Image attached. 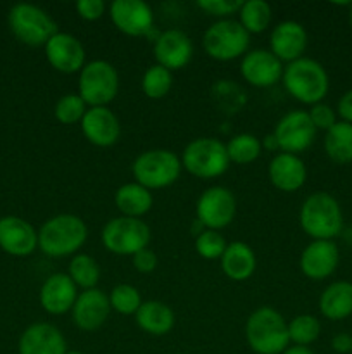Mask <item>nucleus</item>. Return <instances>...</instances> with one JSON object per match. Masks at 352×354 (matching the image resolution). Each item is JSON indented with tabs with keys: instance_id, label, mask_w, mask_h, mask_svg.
I'll return each instance as SVG.
<instances>
[{
	"instance_id": "obj_1",
	"label": "nucleus",
	"mask_w": 352,
	"mask_h": 354,
	"mask_svg": "<svg viewBox=\"0 0 352 354\" xmlns=\"http://www.w3.org/2000/svg\"><path fill=\"white\" fill-rule=\"evenodd\" d=\"M88 237L85 221L76 214H57L38 230V248L50 258L76 254Z\"/></svg>"
},
{
	"instance_id": "obj_2",
	"label": "nucleus",
	"mask_w": 352,
	"mask_h": 354,
	"mask_svg": "<svg viewBox=\"0 0 352 354\" xmlns=\"http://www.w3.org/2000/svg\"><path fill=\"white\" fill-rule=\"evenodd\" d=\"M299 223L304 234L309 235L313 241H333L344 227V214L333 196L328 192H316L304 201Z\"/></svg>"
},
{
	"instance_id": "obj_3",
	"label": "nucleus",
	"mask_w": 352,
	"mask_h": 354,
	"mask_svg": "<svg viewBox=\"0 0 352 354\" xmlns=\"http://www.w3.org/2000/svg\"><path fill=\"white\" fill-rule=\"evenodd\" d=\"M283 85L299 102L316 106L330 90V78L323 66L309 57H300L283 69Z\"/></svg>"
},
{
	"instance_id": "obj_4",
	"label": "nucleus",
	"mask_w": 352,
	"mask_h": 354,
	"mask_svg": "<svg viewBox=\"0 0 352 354\" xmlns=\"http://www.w3.org/2000/svg\"><path fill=\"white\" fill-rule=\"evenodd\" d=\"M245 339L255 354H283L290 344L289 324L273 308H257L247 318Z\"/></svg>"
},
{
	"instance_id": "obj_5",
	"label": "nucleus",
	"mask_w": 352,
	"mask_h": 354,
	"mask_svg": "<svg viewBox=\"0 0 352 354\" xmlns=\"http://www.w3.org/2000/svg\"><path fill=\"white\" fill-rule=\"evenodd\" d=\"M182 169V159L168 149H152L141 152L131 166L135 182L150 192L171 187L179 178Z\"/></svg>"
},
{
	"instance_id": "obj_6",
	"label": "nucleus",
	"mask_w": 352,
	"mask_h": 354,
	"mask_svg": "<svg viewBox=\"0 0 352 354\" xmlns=\"http://www.w3.org/2000/svg\"><path fill=\"white\" fill-rule=\"evenodd\" d=\"M182 166L195 178H217L230 168L226 144L211 137L195 138L183 151Z\"/></svg>"
},
{
	"instance_id": "obj_7",
	"label": "nucleus",
	"mask_w": 352,
	"mask_h": 354,
	"mask_svg": "<svg viewBox=\"0 0 352 354\" xmlns=\"http://www.w3.org/2000/svg\"><path fill=\"white\" fill-rule=\"evenodd\" d=\"M119 92V75L110 62L97 59L79 71L78 95L90 107H107Z\"/></svg>"
},
{
	"instance_id": "obj_8",
	"label": "nucleus",
	"mask_w": 352,
	"mask_h": 354,
	"mask_svg": "<svg viewBox=\"0 0 352 354\" xmlns=\"http://www.w3.org/2000/svg\"><path fill=\"white\" fill-rule=\"evenodd\" d=\"M9 28L17 40L30 47H45L59 33L55 21L33 3H16L9 10Z\"/></svg>"
},
{
	"instance_id": "obj_9",
	"label": "nucleus",
	"mask_w": 352,
	"mask_h": 354,
	"mask_svg": "<svg viewBox=\"0 0 352 354\" xmlns=\"http://www.w3.org/2000/svg\"><path fill=\"white\" fill-rule=\"evenodd\" d=\"M104 248L117 256H135L148 248L150 228L141 218L117 216L107 221L102 228Z\"/></svg>"
},
{
	"instance_id": "obj_10",
	"label": "nucleus",
	"mask_w": 352,
	"mask_h": 354,
	"mask_svg": "<svg viewBox=\"0 0 352 354\" xmlns=\"http://www.w3.org/2000/svg\"><path fill=\"white\" fill-rule=\"evenodd\" d=\"M251 44V35L238 21L219 19L211 24L202 37L206 54L214 61H233L242 57Z\"/></svg>"
},
{
	"instance_id": "obj_11",
	"label": "nucleus",
	"mask_w": 352,
	"mask_h": 354,
	"mask_svg": "<svg viewBox=\"0 0 352 354\" xmlns=\"http://www.w3.org/2000/svg\"><path fill=\"white\" fill-rule=\"evenodd\" d=\"M195 213L197 221L206 230L219 232L221 228H226L237 213V201L233 192L219 185L204 190L197 199Z\"/></svg>"
},
{
	"instance_id": "obj_12",
	"label": "nucleus",
	"mask_w": 352,
	"mask_h": 354,
	"mask_svg": "<svg viewBox=\"0 0 352 354\" xmlns=\"http://www.w3.org/2000/svg\"><path fill=\"white\" fill-rule=\"evenodd\" d=\"M316 131L307 111H292L278 121L273 135L278 142L280 152L299 156L311 147L316 138Z\"/></svg>"
},
{
	"instance_id": "obj_13",
	"label": "nucleus",
	"mask_w": 352,
	"mask_h": 354,
	"mask_svg": "<svg viewBox=\"0 0 352 354\" xmlns=\"http://www.w3.org/2000/svg\"><path fill=\"white\" fill-rule=\"evenodd\" d=\"M109 16L114 26L128 37H145L154 26V10L144 0H114Z\"/></svg>"
},
{
	"instance_id": "obj_14",
	"label": "nucleus",
	"mask_w": 352,
	"mask_h": 354,
	"mask_svg": "<svg viewBox=\"0 0 352 354\" xmlns=\"http://www.w3.org/2000/svg\"><path fill=\"white\" fill-rule=\"evenodd\" d=\"M283 62L266 48L251 50L242 57L240 75L248 85L268 88L283 78Z\"/></svg>"
},
{
	"instance_id": "obj_15",
	"label": "nucleus",
	"mask_w": 352,
	"mask_h": 354,
	"mask_svg": "<svg viewBox=\"0 0 352 354\" xmlns=\"http://www.w3.org/2000/svg\"><path fill=\"white\" fill-rule=\"evenodd\" d=\"M45 57L48 64L59 73L72 75L85 68V47L71 33H55L45 45Z\"/></svg>"
},
{
	"instance_id": "obj_16",
	"label": "nucleus",
	"mask_w": 352,
	"mask_h": 354,
	"mask_svg": "<svg viewBox=\"0 0 352 354\" xmlns=\"http://www.w3.org/2000/svg\"><path fill=\"white\" fill-rule=\"evenodd\" d=\"M193 54V45L188 35L182 30H166L157 37L154 44L155 64L178 71L190 62Z\"/></svg>"
},
{
	"instance_id": "obj_17",
	"label": "nucleus",
	"mask_w": 352,
	"mask_h": 354,
	"mask_svg": "<svg viewBox=\"0 0 352 354\" xmlns=\"http://www.w3.org/2000/svg\"><path fill=\"white\" fill-rule=\"evenodd\" d=\"M38 248V232L19 216L0 218V249L10 256L24 258Z\"/></svg>"
},
{
	"instance_id": "obj_18",
	"label": "nucleus",
	"mask_w": 352,
	"mask_h": 354,
	"mask_svg": "<svg viewBox=\"0 0 352 354\" xmlns=\"http://www.w3.org/2000/svg\"><path fill=\"white\" fill-rule=\"evenodd\" d=\"M72 322L83 332H95L107 322L110 313L109 296L99 289H88L78 294L72 306Z\"/></svg>"
},
{
	"instance_id": "obj_19",
	"label": "nucleus",
	"mask_w": 352,
	"mask_h": 354,
	"mask_svg": "<svg viewBox=\"0 0 352 354\" xmlns=\"http://www.w3.org/2000/svg\"><path fill=\"white\" fill-rule=\"evenodd\" d=\"M81 131L90 144L113 147L121 137V123L109 107H88L81 120Z\"/></svg>"
},
{
	"instance_id": "obj_20",
	"label": "nucleus",
	"mask_w": 352,
	"mask_h": 354,
	"mask_svg": "<svg viewBox=\"0 0 352 354\" xmlns=\"http://www.w3.org/2000/svg\"><path fill=\"white\" fill-rule=\"evenodd\" d=\"M340 252L333 241H313L300 254V270L311 280H324L337 270Z\"/></svg>"
},
{
	"instance_id": "obj_21",
	"label": "nucleus",
	"mask_w": 352,
	"mask_h": 354,
	"mask_svg": "<svg viewBox=\"0 0 352 354\" xmlns=\"http://www.w3.org/2000/svg\"><path fill=\"white\" fill-rule=\"evenodd\" d=\"M271 52L282 62H293L302 57L307 47L306 28L297 21H282L276 24L269 37Z\"/></svg>"
},
{
	"instance_id": "obj_22",
	"label": "nucleus",
	"mask_w": 352,
	"mask_h": 354,
	"mask_svg": "<svg viewBox=\"0 0 352 354\" xmlns=\"http://www.w3.org/2000/svg\"><path fill=\"white\" fill-rule=\"evenodd\" d=\"M19 354H68V344L57 327L50 324H33L21 334Z\"/></svg>"
},
{
	"instance_id": "obj_23",
	"label": "nucleus",
	"mask_w": 352,
	"mask_h": 354,
	"mask_svg": "<svg viewBox=\"0 0 352 354\" xmlns=\"http://www.w3.org/2000/svg\"><path fill=\"white\" fill-rule=\"evenodd\" d=\"M78 299V287L68 273H54L40 289V304L48 315H64Z\"/></svg>"
},
{
	"instance_id": "obj_24",
	"label": "nucleus",
	"mask_w": 352,
	"mask_h": 354,
	"mask_svg": "<svg viewBox=\"0 0 352 354\" xmlns=\"http://www.w3.org/2000/svg\"><path fill=\"white\" fill-rule=\"evenodd\" d=\"M268 178L271 185L282 192H297L306 183V165L299 156L278 152L268 166Z\"/></svg>"
},
{
	"instance_id": "obj_25",
	"label": "nucleus",
	"mask_w": 352,
	"mask_h": 354,
	"mask_svg": "<svg viewBox=\"0 0 352 354\" xmlns=\"http://www.w3.org/2000/svg\"><path fill=\"white\" fill-rule=\"evenodd\" d=\"M257 266L254 251L245 242H231L221 256V270L233 282H245L251 279Z\"/></svg>"
},
{
	"instance_id": "obj_26",
	"label": "nucleus",
	"mask_w": 352,
	"mask_h": 354,
	"mask_svg": "<svg viewBox=\"0 0 352 354\" xmlns=\"http://www.w3.org/2000/svg\"><path fill=\"white\" fill-rule=\"evenodd\" d=\"M138 327L150 335H166L175 327V313L162 301H145L135 313Z\"/></svg>"
},
{
	"instance_id": "obj_27",
	"label": "nucleus",
	"mask_w": 352,
	"mask_h": 354,
	"mask_svg": "<svg viewBox=\"0 0 352 354\" xmlns=\"http://www.w3.org/2000/svg\"><path fill=\"white\" fill-rule=\"evenodd\" d=\"M320 311L331 322L345 320L352 315V283L340 280L323 290L320 297Z\"/></svg>"
},
{
	"instance_id": "obj_28",
	"label": "nucleus",
	"mask_w": 352,
	"mask_h": 354,
	"mask_svg": "<svg viewBox=\"0 0 352 354\" xmlns=\"http://www.w3.org/2000/svg\"><path fill=\"white\" fill-rule=\"evenodd\" d=\"M114 204L121 216L128 218H141L152 209L154 197L148 189L137 182L124 183L114 194Z\"/></svg>"
},
{
	"instance_id": "obj_29",
	"label": "nucleus",
	"mask_w": 352,
	"mask_h": 354,
	"mask_svg": "<svg viewBox=\"0 0 352 354\" xmlns=\"http://www.w3.org/2000/svg\"><path fill=\"white\" fill-rule=\"evenodd\" d=\"M324 152L337 165L352 161V124L337 121L324 133Z\"/></svg>"
},
{
	"instance_id": "obj_30",
	"label": "nucleus",
	"mask_w": 352,
	"mask_h": 354,
	"mask_svg": "<svg viewBox=\"0 0 352 354\" xmlns=\"http://www.w3.org/2000/svg\"><path fill=\"white\" fill-rule=\"evenodd\" d=\"M273 19L271 6L264 0H247L238 10V23L251 33H262L269 28Z\"/></svg>"
},
{
	"instance_id": "obj_31",
	"label": "nucleus",
	"mask_w": 352,
	"mask_h": 354,
	"mask_svg": "<svg viewBox=\"0 0 352 354\" xmlns=\"http://www.w3.org/2000/svg\"><path fill=\"white\" fill-rule=\"evenodd\" d=\"M69 277L76 287H81L83 290L97 289V283L100 280V266L90 254H75V258L69 263Z\"/></svg>"
},
{
	"instance_id": "obj_32",
	"label": "nucleus",
	"mask_w": 352,
	"mask_h": 354,
	"mask_svg": "<svg viewBox=\"0 0 352 354\" xmlns=\"http://www.w3.org/2000/svg\"><path fill=\"white\" fill-rule=\"evenodd\" d=\"M226 152L230 162L235 165H251L261 156L262 144L255 135L240 133L235 135L226 144Z\"/></svg>"
},
{
	"instance_id": "obj_33",
	"label": "nucleus",
	"mask_w": 352,
	"mask_h": 354,
	"mask_svg": "<svg viewBox=\"0 0 352 354\" xmlns=\"http://www.w3.org/2000/svg\"><path fill=\"white\" fill-rule=\"evenodd\" d=\"M173 86V73L162 66L154 64L144 73L141 78V90L145 97L152 100H161L171 92Z\"/></svg>"
},
{
	"instance_id": "obj_34",
	"label": "nucleus",
	"mask_w": 352,
	"mask_h": 354,
	"mask_svg": "<svg viewBox=\"0 0 352 354\" xmlns=\"http://www.w3.org/2000/svg\"><path fill=\"white\" fill-rule=\"evenodd\" d=\"M321 334V324L313 315H297L289 322V337L293 346H306L317 341Z\"/></svg>"
},
{
	"instance_id": "obj_35",
	"label": "nucleus",
	"mask_w": 352,
	"mask_h": 354,
	"mask_svg": "<svg viewBox=\"0 0 352 354\" xmlns=\"http://www.w3.org/2000/svg\"><path fill=\"white\" fill-rule=\"evenodd\" d=\"M109 303L110 310L128 317V315L137 313L144 301H141V296L137 287L130 286V283H119V286H116L110 290Z\"/></svg>"
},
{
	"instance_id": "obj_36",
	"label": "nucleus",
	"mask_w": 352,
	"mask_h": 354,
	"mask_svg": "<svg viewBox=\"0 0 352 354\" xmlns=\"http://www.w3.org/2000/svg\"><path fill=\"white\" fill-rule=\"evenodd\" d=\"M86 104L83 102L78 93H68L62 95L55 104V120L62 124H76L81 123L83 116L86 114Z\"/></svg>"
},
{
	"instance_id": "obj_37",
	"label": "nucleus",
	"mask_w": 352,
	"mask_h": 354,
	"mask_svg": "<svg viewBox=\"0 0 352 354\" xmlns=\"http://www.w3.org/2000/svg\"><path fill=\"white\" fill-rule=\"evenodd\" d=\"M226 245L228 244L223 235L216 230H204L195 239L197 254L204 259H209V261L211 259H221Z\"/></svg>"
},
{
	"instance_id": "obj_38",
	"label": "nucleus",
	"mask_w": 352,
	"mask_h": 354,
	"mask_svg": "<svg viewBox=\"0 0 352 354\" xmlns=\"http://www.w3.org/2000/svg\"><path fill=\"white\" fill-rule=\"evenodd\" d=\"M242 3L244 2H240V0H199L197 6L209 16L230 19L231 14H238Z\"/></svg>"
},
{
	"instance_id": "obj_39",
	"label": "nucleus",
	"mask_w": 352,
	"mask_h": 354,
	"mask_svg": "<svg viewBox=\"0 0 352 354\" xmlns=\"http://www.w3.org/2000/svg\"><path fill=\"white\" fill-rule=\"evenodd\" d=\"M307 114H309L311 121H313L316 130L328 131L337 123V114H335V111L328 104H316V106L311 107V111H307Z\"/></svg>"
},
{
	"instance_id": "obj_40",
	"label": "nucleus",
	"mask_w": 352,
	"mask_h": 354,
	"mask_svg": "<svg viewBox=\"0 0 352 354\" xmlns=\"http://www.w3.org/2000/svg\"><path fill=\"white\" fill-rule=\"evenodd\" d=\"M106 2L102 0H79L76 2V12L85 21H99L106 14Z\"/></svg>"
},
{
	"instance_id": "obj_41",
	"label": "nucleus",
	"mask_w": 352,
	"mask_h": 354,
	"mask_svg": "<svg viewBox=\"0 0 352 354\" xmlns=\"http://www.w3.org/2000/svg\"><path fill=\"white\" fill-rule=\"evenodd\" d=\"M131 261H133V268L140 273H152L157 268V256L148 248L141 249L140 252L131 256Z\"/></svg>"
},
{
	"instance_id": "obj_42",
	"label": "nucleus",
	"mask_w": 352,
	"mask_h": 354,
	"mask_svg": "<svg viewBox=\"0 0 352 354\" xmlns=\"http://www.w3.org/2000/svg\"><path fill=\"white\" fill-rule=\"evenodd\" d=\"M337 111L340 114L342 121L352 124V90H349V92H345L342 95V99L338 100Z\"/></svg>"
},
{
	"instance_id": "obj_43",
	"label": "nucleus",
	"mask_w": 352,
	"mask_h": 354,
	"mask_svg": "<svg viewBox=\"0 0 352 354\" xmlns=\"http://www.w3.org/2000/svg\"><path fill=\"white\" fill-rule=\"evenodd\" d=\"M331 348H333V351L338 353V354L351 353V349H352V335H349V334H337L333 339H331Z\"/></svg>"
},
{
	"instance_id": "obj_44",
	"label": "nucleus",
	"mask_w": 352,
	"mask_h": 354,
	"mask_svg": "<svg viewBox=\"0 0 352 354\" xmlns=\"http://www.w3.org/2000/svg\"><path fill=\"white\" fill-rule=\"evenodd\" d=\"M261 144H262V149H268V151H280L278 142H276V137L273 133L266 135V137L261 140Z\"/></svg>"
},
{
	"instance_id": "obj_45",
	"label": "nucleus",
	"mask_w": 352,
	"mask_h": 354,
	"mask_svg": "<svg viewBox=\"0 0 352 354\" xmlns=\"http://www.w3.org/2000/svg\"><path fill=\"white\" fill-rule=\"evenodd\" d=\"M283 354H314L309 348L306 346H289Z\"/></svg>"
},
{
	"instance_id": "obj_46",
	"label": "nucleus",
	"mask_w": 352,
	"mask_h": 354,
	"mask_svg": "<svg viewBox=\"0 0 352 354\" xmlns=\"http://www.w3.org/2000/svg\"><path fill=\"white\" fill-rule=\"evenodd\" d=\"M68 354H85V353H81V351H68Z\"/></svg>"
},
{
	"instance_id": "obj_47",
	"label": "nucleus",
	"mask_w": 352,
	"mask_h": 354,
	"mask_svg": "<svg viewBox=\"0 0 352 354\" xmlns=\"http://www.w3.org/2000/svg\"><path fill=\"white\" fill-rule=\"evenodd\" d=\"M349 19H351V26H352V3H351V14H349Z\"/></svg>"
},
{
	"instance_id": "obj_48",
	"label": "nucleus",
	"mask_w": 352,
	"mask_h": 354,
	"mask_svg": "<svg viewBox=\"0 0 352 354\" xmlns=\"http://www.w3.org/2000/svg\"><path fill=\"white\" fill-rule=\"evenodd\" d=\"M175 354H185V353H175Z\"/></svg>"
},
{
	"instance_id": "obj_49",
	"label": "nucleus",
	"mask_w": 352,
	"mask_h": 354,
	"mask_svg": "<svg viewBox=\"0 0 352 354\" xmlns=\"http://www.w3.org/2000/svg\"><path fill=\"white\" fill-rule=\"evenodd\" d=\"M351 353H352V349H351Z\"/></svg>"
}]
</instances>
